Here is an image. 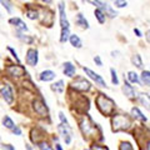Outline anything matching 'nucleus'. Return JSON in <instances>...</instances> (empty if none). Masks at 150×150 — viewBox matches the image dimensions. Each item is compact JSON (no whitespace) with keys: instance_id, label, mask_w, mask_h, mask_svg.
Instances as JSON below:
<instances>
[{"instance_id":"f257e3e1","label":"nucleus","mask_w":150,"mask_h":150,"mask_svg":"<svg viewBox=\"0 0 150 150\" xmlns=\"http://www.w3.org/2000/svg\"><path fill=\"white\" fill-rule=\"evenodd\" d=\"M95 105L99 112L104 116H112L115 114L116 104L115 101L103 93H99L95 98Z\"/></svg>"},{"instance_id":"f03ea898","label":"nucleus","mask_w":150,"mask_h":150,"mask_svg":"<svg viewBox=\"0 0 150 150\" xmlns=\"http://www.w3.org/2000/svg\"><path fill=\"white\" fill-rule=\"evenodd\" d=\"M131 115L128 114H114L111 116V130L114 133L128 131L131 128Z\"/></svg>"},{"instance_id":"7ed1b4c3","label":"nucleus","mask_w":150,"mask_h":150,"mask_svg":"<svg viewBox=\"0 0 150 150\" xmlns=\"http://www.w3.org/2000/svg\"><path fill=\"white\" fill-rule=\"evenodd\" d=\"M91 86H93L91 81H89L84 76H75L73 79V81L70 83V89L80 93H88L91 89Z\"/></svg>"},{"instance_id":"20e7f679","label":"nucleus","mask_w":150,"mask_h":150,"mask_svg":"<svg viewBox=\"0 0 150 150\" xmlns=\"http://www.w3.org/2000/svg\"><path fill=\"white\" fill-rule=\"evenodd\" d=\"M83 71L85 73V75H86L89 79H90V80H91L94 84H95V85L100 86V88H105V89L108 88L105 79L103 78L99 73L94 71V70H91L90 68H88V67H83Z\"/></svg>"},{"instance_id":"39448f33","label":"nucleus","mask_w":150,"mask_h":150,"mask_svg":"<svg viewBox=\"0 0 150 150\" xmlns=\"http://www.w3.org/2000/svg\"><path fill=\"white\" fill-rule=\"evenodd\" d=\"M0 94H1V99L6 103L8 105L14 104V99H15V94H14V89L10 84L3 83L1 88H0Z\"/></svg>"},{"instance_id":"423d86ee","label":"nucleus","mask_w":150,"mask_h":150,"mask_svg":"<svg viewBox=\"0 0 150 150\" xmlns=\"http://www.w3.org/2000/svg\"><path fill=\"white\" fill-rule=\"evenodd\" d=\"M56 130L60 135V138L64 140V143L67 145H70L73 142V130H71V126L67 125V124H62L60 123L58 126H56Z\"/></svg>"},{"instance_id":"0eeeda50","label":"nucleus","mask_w":150,"mask_h":150,"mask_svg":"<svg viewBox=\"0 0 150 150\" xmlns=\"http://www.w3.org/2000/svg\"><path fill=\"white\" fill-rule=\"evenodd\" d=\"M5 73L8 74V76L18 79V78H21V76H24V75H26V70L20 63H16V64L9 65L5 69Z\"/></svg>"},{"instance_id":"6e6552de","label":"nucleus","mask_w":150,"mask_h":150,"mask_svg":"<svg viewBox=\"0 0 150 150\" xmlns=\"http://www.w3.org/2000/svg\"><path fill=\"white\" fill-rule=\"evenodd\" d=\"M79 129L81 130L84 138H85V135L89 137V135L95 130V125H94V123L91 121V119L89 118V116H84V118L79 121Z\"/></svg>"},{"instance_id":"1a4fd4ad","label":"nucleus","mask_w":150,"mask_h":150,"mask_svg":"<svg viewBox=\"0 0 150 150\" xmlns=\"http://www.w3.org/2000/svg\"><path fill=\"white\" fill-rule=\"evenodd\" d=\"M58 11H59V23H60V29L64 28H70V23L67 15V8H65L64 1H59L58 4Z\"/></svg>"},{"instance_id":"9d476101","label":"nucleus","mask_w":150,"mask_h":150,"mask_svg":"<svg viewBox=\"0 0 150 150\" xmlns=\"http://www.w3.org/2000/svg\"><path fill=\"white\" fill-rule=\"evenodd\" d=\"M25 63L26 65L34 68L39 63V51L35 48H29L25 53Z\"/></svg>"},{"instance_id":"9b49d317","label":"nucleus","mask_w":150,"mask_h":150,"mask_svg":"<svg viewBox=\"0 0 150 150\" xmlns=\"http://www.w3.org/2000/svg\"><path fill=\"white\" fill-rule=\"evenodd\" d=\"M121 90H123V94L128 98L129 100H137L139 93H137L135 86L133 85V84H130L126 79H124V84H123V86H121Z\"/></svg>"},{"instance_id":"f8f14e48","label":"nucleus","mask_w":150,"mask_h":150,"mask_svg":"<svg viewBox=\"0 0 150 150\" xmlns=\"http://www.w3.org/2000/svg\"><path fill=\"white\" fill-rule=\"evenodd\" d=\"M9 24L15 28V31H21V33H28L29 28H28L26 23L19 16H13L9 19Z\"/></svg>"},{"instance_id":"ddd939ff","label":"nucleus","mask_w":150,"mask_h":150,"mask_svg":"<svg viewBox=\"0 0 150 150\" xmlns=\"http://www.w3.org/2000/svg\"><path fill=\"white\" fill-rule=\"evenodd\" d=\"M33 109L40 116H48V106L43 101V99H35L33 101Z\"/></svg>"},{"instance_id":"4468645a","label":"nucleus","mask_w":150,"mask_h":150,"mask_svg":"<svg viewBox=\"0 0 150 150\" xmlns=\"http://www.w3.org/2000/svg\"><path fill=\"white\" fill-rule=\"evenodd\" d=\"M63 74L69 79H74L76 76V67L73 62H64L63 63Z\"/></svg>"},{"instance_id":"2eb2a0df","label":"nucleus","mask_w":150,"mask_h":150,"mask_svg":"<svg viewBox=\"0 0 150 150\" xmlns=\"http://www.w3.org/2000/svg\"><path fill=\"white\" fill-rule=\"evenodd\" d=\"M55 78H56V73L51 69H45L43 71H40L39 75H38V79L43 83L53 81V80H55Z\"/></svg>"},{"instance_id":"dca6fc26","label":"nucleus","mask_w":150,"mask_h":150,"mask_svg":"<svg viewBox=\"0 0 150 150\" xmlns=\"http://www.w3.org/2000/svg\"><path fill=\"white\" fill-rule=\"evenodd\" d=\"M137 101H138L142 106H144L146 110H150V94H149V93L140 91V93L138 94Z\"/></svg>"},{"instance_id":"f3484780","label":"nucleus","mask_w":150,"mask_h":150,"mask_svg":"<svg viewBox=\"0 0 150 150\" xmlns=\"http://www.w3.org/2000/svg\"><path fill=\"white\" fill-rule=\"evenodd\" d=\"M130 115H131V118H133V119L140 121V123H146V121H148V118L144 115V112L140 110V108H138V106H133V108H131Z\"/></svg>"},{"instance_id":"a211bd4d","label":"nucleus","mask_w":150,"mask_h":150,"mask_svg":"<svg viewBox=\"0 0 150 150\" xmlns=\"http://www.w3.org/2000/svg\"><path fill=\"white\" fill-rule=\"evenodd\" d=\"M75 24L83 30H88L89 28H90V24H89L88 19L84 16V14H81V13H78L76 15H75Z\"/></svg>"},{"instance_id":"6ab92c4d","label":"nucleus","mask_w":150,"mask_h":150,"mask_svg":"<svg viewBox=\"0 0 150 150\" xmlns=\"http://www.w3.org/2000/svg\"><path fill=\"white\" fill-rule=\"evenodd\" d=\"M126 80H128L130 84H133V85H142V81H140V74L134 71V70H129V71L126 73Z\"/></svg>"},{"instance_id":"aec40b11","label":"nucleus","mask_w":150,"mask_h":150,"mask_svg":"<svg viewBox=\"0 0 150 150\" xmlns=\"http://www.w3.org/2000/svg\"><path fill=\"white\" fill-rule=\"evenodd\" d=\"M50 89L53 93H56V94H63L64 90H65V81L64 80H56L55 83H53L50 85Z\"/></svg>"},{"instance_id":"412c9836","label":"nucleus","mask_w":150,"mask_h":150,"mask_svg":"<svg viewBox=\"0 0 150 150\" xmlns=\"http://www.w3.org/2000/svg\"><path fill=\"white\" fill-rule=\"evenodd\" d=\"M15 34H16V38L21 41V43H24L26 45H33L34 44V38L33 36L25 34V33H21V31H15Z\"/></svg>"},{"instance_id":"4be33fe9","label":"nucleus","mask_w":150,"mask_h":150,"mask_svg":"<svg viewBox=\"0 0 150 150\" xmlns=\"http://www.w3.org/2000/svg\"><path fill=\"white\" fill-rule=\"evenodd\" d=\"M69 43L75 49H81L83 48V40L80 39V36H79L78 34H71L70 35Z\"/></svg>"},{"instance_id":"5701e85b","label":"nucleus","mask_w":150,"mask_h":150,"mask_svg":"<svg viewBox=\"0 0 150 150\" xmlns=\"http://www.w3.org/2000/svg\"><path fill=\"white\" fill-rule=\"evenodd\" d=\"M94 16L98 20L99 24H105L106 19H108V15L105 14L104 10H101L100 8H95V10H94Z\"/></svg>"},{"instance_id":"b1692460","label":"nucleus","mask_w":150,"mask_h":150,"mask_svg":"<svg viewBox=\"0 0 150 150\" xmlns=\"http://www.w3.org/2000/svg\"><path fill=\"white\" fill-rule=\"evenodd\" d=\"M140 81H142V86L150 88V70H142L140 73Z\"/></svg>"},{"instance_id":"393cba45","label":"nucleus","mask_w":150,"mask_h":150,"mask_svg":"<svg viewBox=\"0 0 150 150\" xmlns=\"http://www.w3.org/2000/svg\"><path fill=\"white\" fill-rule=\"evenodd\" d=\"M70 35H71V33H70V28H64V29H60L59 41H60L62 44L68 43L69 39H70Z\"/></svg>"},{"instance_id":"a878e982","label":"nucleus","mask_w":150,"mask_h":150,"mask_svg":"<svg viewBox=\"0 0 150 150\" xmlns=\"http://www.w3.org/2000/svg\"><path fill=\"white\" fill-rule=\"evenodd\" d=\"M25 15L28 19H30V20H39L40 19V13L36 10L35 8H28L26 11H25Z\"/></svg>"},{"instance_id":"bb28decb","label":"nucleus","mask_w":150,"mask_h":150,"mask_svg":"<svg viewBox=\"0 0 150 150\" xmlns=\"http://www.w3.org/2000/svg\"><path fill=\"white\" fill-rule=\"evenodd\" d=\"M130 62H131V64H133L137 69H142V70H144V69H143V65H144V64H143V59H142V55H140L139 53L134 54L133 56H131Z\"/></svg>"},{"instance_id":"cd10ccee","label":"nucleus","mask_w":150,"mask_h":150,"mask_svg":"<svg viewBox=\"0 0 150 150\" xmlns=\"http://www.w3.org/2000/svg\"><path fill=\"white\" fill-rule=\"evenodd\" d=\"M3 126L8 130H13L14 128H15V123H14V120L9 115H5L3 118Z\"/></svg>"},{"instance_id":"c85d7f7f","label":"nucleus","mask_w":150,"mask_h":150,"mask_svg":"<svg viewBox=\"0 0 150 150\" xmlns=\"http://www.w3.org/2000/svg\"><path fill=\"white\" fill-rule=\"evenodd\" d=\"M110 79H111V84L112 85H119L120 84V80H119V76H118V71H116L115 68H110Z\"/></svg>"},{"instance_id":"c756f323","label":"nucleus","mask_w":150,"mask_h":150,"mask_svg":"<svg viewBox=\"0 0 150 150\" xmlns=\"http://www.w3.org/2000/svg\"><path fill=\"white\" fill-rule=\"evenodd\" d=\"M0 1H1V6L5 9V11L8 14H13L14 6H13V4H11L10 0H0Z\"/></svg>"},{"instance_id":"7c9ffc66","label":"nucleus","mask_w":150,"mask_h":150,"mask_svg":"<svg viewBox=\"0 0 150 150\" xmlns=\"http://www.w3.org/2000/svg\"><path fill=\"white\" fill-rule=\"evenodd\" d=\"M36 146H38V149H39V150H55L53 148V145H51L50 143H48V142H45V140H43V142H40V143H38Z\"/></svg>"},{"instance_id":"2f4dec72","label":"nucleus","mask_w":150,"mask_h":150,"mask_svg":"<svg viewBox=\"0 0 150 150\" xmlns=\"http://www.w3.org/2000/svg\"><path fill=\"white\" fill-rule=\"evenodd\" d=\"M118 149H119V150H135V149H134V145L131 144L130 142H128V140L120 142Z\"/></svg>"},{"instance_id":"473e14b6","label":"nucleus","mask_w":150,"mask_h":150,"mask_svg":"<svg viewBox=\"0 0 150 150\" xmlns=\"http://www.w3.org/2000/svg\"><path fill=\"white\" fill-rule=\"evenodd\" d=\"M111 1L115 9H123L128 6V1L126 0H111Z\"/></svg>"},{"instance_id":"72a5a7b5","label":"nucleus","mask_w":150,"mask_h":150,"mask_svg":"<svg viewBox=\"0 0 150 150\" xmlns=\"http://www.w3.org/2000/svg\"><path fill=\"white\" fill-rule=\"evenodd\" d=\"M6 50L9 51V53L11 54V56L14 59H15V62L16 63H20V58H19V55H18V51L14 49V48H11V46H6Z\"/></svg>"},{"instance_id":"f704fd0d","label":"nucleus","mask_w":150,"mask_h":150,"mask_svg":"<svg viewBox=\"0 0 150 150\" xmlns=\"http://www.w3.org/2000/svg\"><path fill=\"white\" fill-rule=\"evenodd\" d=\"M58 118H59V120H60V123H62V124H67V125H70V124H69V120H68V118H67V115H65L63 111H59V114H58Z\"/></svg>"},{"instance_id":"c9c22d12","label":"nucleus","mask_w":150,"mask_h":150,"mask_svg":"<svg viewBox=\"0 0 150 150\" xmlns=\"http://www.w3.org/2000/svg\"><path fill=\"white\" fill-rule=\"evenodd\" d=\"M10 131H11L13 135H16V137H21L23 135V130H21V128L19 125H15V128H14L13 130H10Z\"/></svg>"},{"instance_id":"e433bc0d","label":"nucleus","mask_w":150,"mask_h":150,"mask_svg":"<svg viewBox=\"0 0 150 150\" xmlns=\"http://www.w3.org/2000/svg\"><path fill=\"white\" fill-rule=\"evenodd\" d=\"M93 60H94V63H95L96 67H99V68L103 67V60H101V58H100V55H95Z\"/></svg>"},{"instance_id":"4c0bfd02","label":"nucleus","mask_w":150,"mask_h":150,"mask_svg":"<svg viewBox=\"0 0 150 150\" xmlns=\"http://www.w3.org/2000/svg\"><path fill=\"white\" fill-rule=\"evenodd\" d=\"M1 149H3V150H16L15 146H14V145H11V144H3V145H1Z\"/></svg>"},{"instance_id":"58836bf2","label":"nucleus","mask_w":150,"mask_h":150,"mask_svg":"<svg viewBox=\"0 0 150 150\" xmlns=\"http://www.w3.org/2000/svg\"><path fill=\"white\" fill-rule=\"evenodd\" d=\"M133 31H134V34L137 35L138 38H142V36H143V33L140 31V30L138 29V28H134V29H133Z\"/></svg>"},{"instance_id":"ea45409f","label":"nucleus","mask_w":150,"mask_h":150,"mask_svg":"<svg viewBox=\"0 0 150 150\" xmlns=\"http://www.w3.org/2000/svg\"><path fill=\"white\" fill-rule=\"evenodd\" d=\"M111 58H119V54H120V51H118V50H116V51H111Z\"/></svg>"},{"instance_id":"a19ab883","label":"nucleus","mask_w":150,"mask_h":150,"mask_svg":"<svg viewBox=\"0 0 150 150\" xmlns=\"http://www.w3.org/2000/svg\"><path fill=\"white\" fill-rule=\"evenodd\" d=\"M55 150H63V146H62V144L56 143V144H55Z\"/></svg>"},{"instance_id":"79ce46f5","label":"nucleus","mask_w":150,"mask_h":150,"mask_svg":"<svg viewBox=\"0 0 150 150\" xmlns=\"http://www.w3.org/2000/svg\"><path fill=\"white\" fill-rule=\"evenodd\" d=\"M43 3H45L46 5H50V4L53 3V0H43Z\"/></svg>"},{"instance_id":"37998d69","label":"nucleus","mask_w":150,"mask_h":150,"mask_svg":"<svg viewBox=\"0 0 150 150\" xmlns=\"http://www.w3.org/2000/svg\"><path fill=\"white\" fill-rule=\"evenodd\" d=\"M145 36L148 38V41L150 43V30H148V31H146V35H145Z\"/></svg>"},{"instance_id":"c03bdc74","label":"nucleus","mask_w":150,"mask_h":150,"mask_svg":"<svg viewBox=\"0 0 150 150\" xmlns=\"http://www.w3.org/2000/svg\"><path fill=\"white\" fill-rule=\"evenodd\" d=\"M145 150H150V142L146 143V146H145Z\"/></svg>"},{"instance_id":"a18cd8bd","label":"nucleus","mask_w":150,"mask_h":150,"mask_svg":"<svg viewBox=\"0 0 150 150\" xmlns=\"http://www.w3.org/2000/svg\"><path fill=\"white\" fill-rule=\"evenodd\" d=\"M26 149H28V150H33L34 148H33V146H30V144H26Z\"/></svg>"},{"instance_id":"49530a36","label":"nucleus","mask_w":150,"mask_h":150,"mask_svg":"<svg viewBox=\"0 0 150 150\" xmlns=\"http://www.w3.org/2000/svg\"><path fill=\"white\" fill-rule=\"evenodd\" d=\"M84 150H90V149H84Z\"/></svg>"}]
</instances>
